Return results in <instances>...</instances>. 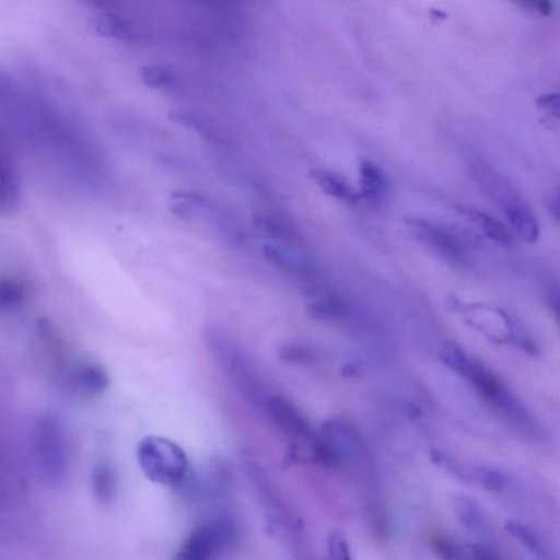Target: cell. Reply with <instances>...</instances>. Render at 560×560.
<instances>
[{
	"label": "cell",
	"mask_w": 560,
	"mask_h": 560,
	"mask_svg": "<svg viewBox=\"0 0 560 560\" xmlns=\"http://www.w3.org/2000/svg\"><path fill=\"white\" fill-rule=\"evenodd\" d=\"M347 310L343 302L330 292H318L306 305L310 317L318 320H336L345 316Z\"/></svg>",
	"instance_id": "14"
},
{
	"label": "cell",
	"mask_w": 560,
	"mask_h": 560,
	"mask_svg": "<svg viewBox=\"0 0 560 560\" xmlns=\"http://www.w3.org/2000/svg\"><path fill=\"white\" fill-rule=\"evenodd\" d=\"M265 409L279 429L298 442L310 445L317 436L308 419L288 398L281 395H271Z\"/></svg>",
	"instance_id": "6"
},
{
	"label": "cell",
	"mask_w": 560,
	"mask_h": 560,
	"mask_svg": "<svg viewBox=\"0 0 560 560\" xmlns=\"http://www.w3.org/2000/svg\"><path fill=\"white\" fill-rule=\"evenodd\" d=\"M205 345L240 395L256 408L265 409L269 396L247 352L224 330L209 326Z\"/></svg>",
	"instance_id": "1"
},
{
	"label": "cell",
	"mask_w": 560,
	"mask_h": 560,
	"mask_svg": "<svg viewBox=\"0 0 560 560\" xmlns=\"http://www.w3.org/2000/svg\"><path fill=\"white\" fill-rule=\"evenodd\" d=\"M523 7L536 10L542 15H549L552 11L551 0H516Z\"/></svg>",
	"instance_id": "28"
},
{
	"label": "cell",
	"mask_w": 560,
	"mask_h": 560,
	"mask_svg": "<svg viewBox=\"0 0 560 560\" xmlns=\"http://www.w3.org/2000/svg\"><path fill=\"white\" fill-rule=\"evenodd\" d=\"M537 105L540 108H548L552 105L558 106V94H547V95L540 96L537 100Z\"/></svg>",
	"instance_id": "31"
},
{
	"label": "cell",
	"mask_w": 560,
	"mask_h": 560,
	"mask_svg": "<svg viewBox=\"0 0 560 560\" xmlns=\"http://www.w3.org/2000/svg\"><path fill=\"white\" fill-rule=\"evenodd\" d=\"M358 370H359L358 364H355L353 362H349L341 366L340 373L343 377L348 378V377H352V376L357 375Z\"/></svg>",
	"instance_id": "32"
},
{
	"label": "cell",
	"mask_w": 560,
	"mask_h": 560,
	"mask_svg": "<svg viewBox=\"0 0 560 560\" xmlns=\"http://www.w3.org/2000/svg\"><path fill=\"white\" fill-rule=\"evenodd\" d=\"M402 408L405 410V413L411 419H417L422 416V409L418 404L413 401H407Z\"/></svg>",
	"instance_id": "30"
},
{
	"label": "cell",
	"mask_w": 560,
	"mask_h": 560,
	"mask_svg": "<svg viewBox=\"0 0 560 560\" xmlns=\"http://www.w3.org/2000/svg\"><path fill=\"white\" fill-rule=\"evenodd\" d=\"M504 528L530 552L541 558L545 557V551L539 538L528 526L516 521H506Z\"/></svg>",
	"instance_id": "18"
},
{
	"label": "cell",
	"mask_w": 560,
	"mask_h": 560,
	"mask_svg": "<svg viewBox=\"0 0 560 560\" xmlns=\"http://www.w3.org/2000/svg\"><path fill=\"white\" fill-rule=\"evenodd\" d=\"M308 176L326 195L348 205L358 202V194L336 173L323 168H313Z\"/></svg>",
	"instance_id": "12"
},
{
	"label": "cell",
	"mask_w": 560,
	"mask_h": 560,
	"mask_svg": "<svg viewBox=\"0 0 560 560\" xmlns=\"http://www.w3.org/2000/svg\"><path fill=\"white\" fill-rule=\"evenodd\" d=\"M18 180L9 155L0 139V213H9L16 206Z\"/></svg>",
	"instance_id": "13"
},
{
	"label": "cell",
	"mask_w": 560,
	"mask_h": 560,
	"mask_svg": "<svg viewBox=\"0 0 560 560\" xmlns=\"http://www.w3.org/2000/svg\"><path fill=\"white\" fill-rule=\"evenodd\" d=\"M431 546L434 553L442 559H462L466 557L465 550L447 536H434Z\"/></svg>",
	"instance_id": "24"
},
{
	"label": "cell",
	"mask_w": 560,
	"mask_h": 560,
	"mask_svg": "<svg viewBox=\"0 0 560 560\" xmlns=\"http://www.w3.org/2000/svg\"><path fill=\"white\" fill-rule=\"evenodd\" d=\"M264 256L278 269L283 272L296 273L302 266L282 248L273 245L262 247Z\"/></svg>",
	"instance_id": "23"
},
{
	"label": "cell",
	"mask_w": 560,
	"mask_h": 560,
	"mask_svg": "<svg viewBox=\"0 0 560 560\" xmlns=\"http://www.w3.org/2000/svg\"><path fill=\"white\" fill-rule=\"evenodd\" d=\"M411 233L447 261L460 265L466 259V246L471 243L454 228L419 218L406 220Z\"/></svg>",
	"instance_id": "4"
},
{
	"label": "cell",
	"mask_w": 560,
	"mask_h": 560,
	"mask_svg": "<svg viewBox=\"0 0 560 560\" xmlns=\"http://www.w3.org/2000/svg\"><path fill=\"white\" fill-rule=\"evenodd\" d=\"M453 509L458 521L467 527H474L480 522L478 505L468 497L454 498Z\"/></svg>",
	"instance_id": "21"
},
{
	"label": "cell",
	"mask_w": 560,
	"mask_h": 560,
	"mask_svg": "<svg viewBox=\"0 0 560 560\" xmlns=\"http://www.w3.org/2000/svg\"><path fill=\"white\" fill-rule=\"evenodd\" d=\"M476 389L489 401L512 409L515 407L512 396L501 382L480 362L471 360L466 376Z\"/></svg>",
	"instance_id": "8"
},
{
	"label": "cell",
	"mask_w": 560,
	"mask_h": 560,
	"mask_svg": "<svg viewBox=\"0 0 560 560\" xmlns=\"http://www.w3.org/2000/svg\"><path fill=\"white\" fill-rule=\"evenodd\" d=\"M77 385L86 393L98 394L108 386L106 371L95 364H88L80 368L75 373Z\"/></svg>",
	"instance_id": "16"
},
{
	"label": "cell",
	"mask_w": 560,
	"mask_h": 560,
	"mask_svg": "<svg viewBox=\"0 0 560 560\" xmlns=\"http://www.w3.org/2000/svg\"><path fill=\"white\" fill-rule=\"evenodd\" d=\"M439 358L444 365L462 376H466L471 363L464 349L452 340L444 341Z\"/></svg>",
	"instance_id": "17"
},
{
	"label": "cell",
	"mask_w": 560,
	"mask_h": 560,
	"mask_svg": "<svg viewBox=\"0 0 560 560\" xmlns=\"http://www.w3.org/2000/svg\"><path fill=\"white\" fill-rule=\"evenodd\" d=\"M279 353L280 358L285 362L296 364H308L316 359L314 350L303 345H285Z\"/></svg>",
	"instance_id": "25"
},
{
	"label": "cell",
	"mask_w": 560,
	"mask_h": 560,
	"mask_svg": "<svg viewBox=\"0 0 560 560\" xmlns=\"http://www.w3.org/2000/svg\"><path fill=\"white\" fill-rule=\"evenodd\" d=\"M25 298L24 287L10 278L0 279V310H10L18 306Z\"/></svg>",
	"instance_id": "19"
},
{
	"label": "cell",
	"mask_w": 560,
	"mask_h": 560,
	"mask_svg": "<svg viewBox=\"0 0 560 560\" xmlns=\"http://www.w3.org/2000/svg\"><path fill=\"white\" fill-rule=\"evenodd\" d=\"M522 348L530 355H537L538 354V347L536 343L530 339H524L522 341Z\"/></svg>",
	"instance_id": "34"
},
{
	"label": "cell",
	"mask_w": 560,
	"mask_h": 560,
	"mask_svg": "<svg viewBox=\"0 0 560 560\" xmlns=\"http://www.w3.org/2000/svg\"><path fill=\"white\" fill-rule=\"evenodd\" d=\"M457 210L474 222L493 242L506 247L515 244V237L510 228L492 214L464 206L457 207Z\"/></svg>",
	"instance_id": "11"
},
{
	"label": "cell",
	"mask_w": 560,
	"mask_h": 560,
	"mask_svg": "<svg viewBox=\"0 0 560 560\" xmlns=\"http://www.w3.org/2000/svg\"><path fill=\"white\" fill-rule=\"evenodd\" d=\"M502 210L510 230L528 243H535L539 237V222L521 199L516 198L504 206Z\"/></svg>",
	"instance_id": "9"
},
{
	"label": "cell",
	"mask_w": 560,
	"mask_h": 560,
	"mask_svg": "<svg viewBox=\"0 0 560 560\" xmlns=\"http://www.w3.org/2000/svg\"><path fill=\"white\" fill-rule=\"evenodd\" d=\"M360 192L359 199L370 203H380L386 196L389 188V180L386 173L370 160H361L359 164Z\"/></svg>",
	"instance_id": "10"
},
{
	"label": "cell",
	"mask_w": 560,
	"mask_h": 560,
	"mask_svg": "<svg viewBox=\"0 0 560 560\" xmlns=\"http://www.w3.org/2000/svg\"><path fill=\"white\" fill-rule=\"evenodd\" d=\"M92 489L95 499L102 504L110 503L116 495L117 479L113 467L98 464L92 472Z\"/></svg>",
	"instance_id": "15"
},
{
	"label": "cell",
	"mask_w": 560,
	"mask_h": 560,
	"mask_svg": "<svg viewBox=\"0 0 560 560\" xmlns=\"http://www.w3.org/2000/svg\"><path fill=\"white\" fill-rule=\"evenodd\" d=\"M242 465L245 474L258 490L265 504L271 512V517L279 526L285 529L298 528L295 520L291 516L288 508L282 502L268 476L249 454L242 456Z\"/></svg>",
	"instance_id": "7"
},
{
	"label": "cell",
	"mask_w": 560,
	"mask_h": 560,
	"mask_svg": "<svg viewBox=\"0 0 560 560\" xmlns=\"http://www.w3.org/2000/svg\"><path fill=\"white\" fill-rule=\"evenodd\" d=\"M238 527L230 515H217L198 524L180 546L176 560H206L230 547Z\"/></svg>",
	"instance_id": "3"
},
{
	"label": "cell",
	"mask_w": 560,
	"mask_h": 560,
	"mask_svg": "<svg viewBox=\"0 0 560 560\" xmlns=\"http://www.w3.org/2000/svg\"><path fill=\"white\" fill-rule=\"evenodd\" d=\"M137 460L147 478L160 485L178 486L188 472L184 450L162 436L143 438L137 447Z\"/></svg>",
	"instance_id": "2"
},
{
	"label": "cell",
	"mask_w": 560,
	"mask_h": 560,
	"mask_svg": "<svg viewBox=\"0 0 560 560\" xmlns=\"http://www.w3.org/2000/svg\"><path fill=\"white\" fill-rule=\"evenodd\" d=\"M470 476L489 491H502L508 483L506 476L502 471L490 467H475Z\"/></svg>",
	"instance_id": "22"
},
{
	"label": "cell",
	"mask_w": 560,
	"mask_h": 560,
	"mask_svg": "<svg viewBox=\"0 0 560 560\" xmlns=\"http://www.w3.org/2000/svg\"><path fill=\"white\" fill-rule=\"evenodd\" d=\"M328 553L331 559H350V549L346 538L339 532H334L328 537Z\"/></svg>",
	"instance_id": "27"
},
{
	"label": "cell",
	"mask_w": 560,
	"mask_h": 560,
	"mask_svg": "<svg viewBox=\"0 0 560 560\" xmlns=\"http://www.w3.org/2000/svg\"><path fill=\"white\" fill-rule=\"evenodd\" d=\"M430 459L436 465H445L448 462L446 455L439 450L430 451Z\"/></svg>",
	"instance_id": "33"
},
{
	"label": "cell",
	"mask_w": 560,
	"mask_h": 560,
	"mask_svg": "<svg viewBox=\"0 0 560 560\" xmlns=\"http://www.w3.org/2000/svg\"><path fill=\"white\" fill-rule=\"evenodd\" d=\"M33 431L34 455L40 470L49 480L60 481L66 474L67 462L57 423L50 417H43Z\"/></svg>",
	"instance_id": "5"
},
{
	"label": "cell",
	"mask_w": 560,
	"mask_h": 560,
	"mask_svg": "<svg viewBox=\"0 0 560 560\" xmlns=\"http://www.w3.org/2000/svg\"><path fill=\"white\" fill-rule=\"evenodd\" d=\"M254 224L273 238H289L291 234L282 222L267 215L256 214Z\"/></svg>",
	"instance_id": "26"
},
{
	"label": "cell",
	"mask_w": 560,
	"mask_h": 560,
	"mask_svg": "<svg viewBox=\"0 0 560 560\" xmlns=\"http://www.w3.org/2000/svg\"><path fill=\"white\" fill-rule=\"evenodd\" d=\"M175 74L173 70L161 65H149L141 70L143 82L154 89L171 85L176 79Z\"/></svg>",
	"instance_id": "20"
},
{
	"label": "cell",
	"mask_w": 560,
	"mask_h": 560,
	"mask_svg": "<svg viewBox=\"0 0 560 560\" xmlns=\"http://www.w3.org/2000/svg\"><path fill=\"white\" fill-rule=\"evenodd\" d=\"M466 548L467 552H469L470 556L476 559L498 558V556L491 549L480 544L468 542L466 544Z\"/></svg>",
	"instance_id": "29"
}]
</instances>
